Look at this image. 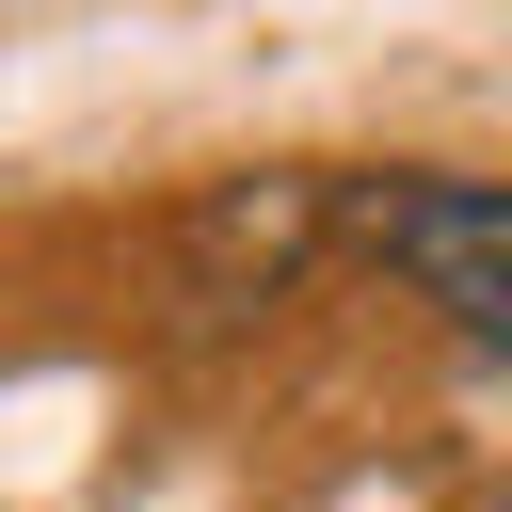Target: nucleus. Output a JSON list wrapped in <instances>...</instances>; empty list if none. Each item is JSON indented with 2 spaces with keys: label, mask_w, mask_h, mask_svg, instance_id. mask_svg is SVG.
Returning <instances> with one entry per match:
<instances>
[{
  "label": "nucleus",
  "mask_w": 512,
  "mask_h": 512,
  "mask_svg": "<svg viewBox=\"0 0 512 512\" xmlns=\"http://www.w3.org/2000/svg\"><path fill=\"white\" fill-rule=\"evenodd\" d=\"M368 240H384L464 336H512V192H496V176H400V192H368Z\"/></svg>",
  "instance_id": "nucleus-1"
}]
</instances>
